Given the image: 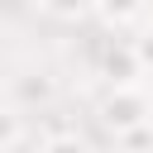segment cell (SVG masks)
Listing matches in <instances>:
<instances>
[{
    "mask_svg": "<svg viewBox=\"0 0 153 153\" xmlns=\"http://www.w3.org/2000/svg\"><path fill=\"white\" fill-rule=\"evenodd\" d=\"M38 153H91V143L81 134H53V139H43Z\"/></svg>",
    "mask_w": 153,
    "mask_h": 153,
    "instance_id": "obj_6",
    "label": "cell"
},
{
    "mask_svg": "<svg viewBox=\"0 0 153 153\" xmlns=\"http://www.w3.org/2000/svg\"><path fill=\"white\" fill-rule=\"evenodd\" d=\"M115 139H120V153H153V120L139 124V129H124Z\"/></svg>",
    "mask_w": 153,
    "mask_h": 153,
    "instance_id": "obj_4",
    "label": "cell"
},
{
    "mask_svg": "<svg viewBox=\"0 0 153 153\" xmlns=\"http://www.w3.org/2000/svg\"><path fill=\"white\" fill-rule=\"evenodd\" d=\"M53 19H81L86 10H91V0H38Z\"/></svg>",
    "mask_w": 153,
    "mask_h": 153,
    "instance_id": "obj_7",
    "label": "cell"
},
{
    "mask_svg": "<svg viewBox=\"0 0 153 153\" xmlns=\"http://www.w3.org/2000/svg\"><path fill=\"white\" fill-rule=\"evenodd\" d=\"M143 5L148 0H91V10L110 24V29H124V24H134L139 14H143Z\"/></svg>",
    "mask_w": 153,
    "mask_h": 153,
    "instance_id": "obj_3",
    "label": "cell"
},
{
    "mask_svg": "<svg viewBox=\"0 0 153 153\" xmlns=\"http://www.w3.org/2000/svg\"><path fill=\"white\" fill-rule=\"evenodd\" d=\"M100 76H105L110 86H129V81L143 76V67H139V57H134L129 43H110V48L100 53Z\"/></svg>",
    "mask_w": 153,
    "mask_h": 153,
    "instance_id": "obj_2",
    "label": "cell"
},
{
    "mask_svg": "<svg viewBox=\"0 0 153 153\" xmlns=\"http://www.w3.org/2000/svg\"><path fill=\"white\" fill-rule=\"evenodd\" d=\"M19 143V110L10 100H0V153H10Z\"/></svg>",
    "mask_w": 153,
    "mask_h": 153,
    "instance_id": "obj_5",
    "label": "cell"
},
{
    "mask_svg": "<svg viewBox=\"0 0 153 153\" xmlns=\"http://www.w3.org/2000/svg\"><path fill=\"white\" fill-rule=\"evenodd\" d=\"M96 120H100L110 134L139 129V124L153 120V96H148L139 81H129V86H110V91L100 96V105H96Z\"/></svg>",
    "mask_w": 153,
    "mask_h": 153,
    "instance_id": "obj_1",
    "label": "cell"
},
{
    "mask_svg": "<svg viewBox=\"0 0 153 153\" xmlns=\"http://www.w3.org/2000/svg\"><path fill=\"white\" fill-rule=\"evenodd\" d=\"M129 48H134L139 67L148 72V67H153V24H143V29H139V38H129Z\"/></svg>",
    "mask_w": 153,
    "mask_h": 153,
    "instance_id": "obj_8",
    "label": "cell"
}]
</instances>
